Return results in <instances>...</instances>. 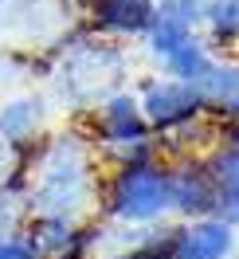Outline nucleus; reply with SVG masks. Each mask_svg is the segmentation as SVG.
Wrapping results in <instances>:
<instances>
[{
  "instance_id": "nucleus-1",
  "label": "nucleus",
  "mask_w": 239,
  "mask_h": 259,
  "mask_svg": "<svg viewBox=\"0 0 239 259\" xmlns=\"http://www.w3.org/2000/svg\"><path fill=\"white\" fill-rule=\"evenodd\" d=\"M20 173H32V208L39 216L55 220H75L90 193V173H86V153L82 146L63 134L47 146L35 149V161Z\"/></svg>"
},
{
  "instance_id": "nucleus-2",
  "label": "nucleus",
  "mask_w": 239,
  "mask_h": 259,
  "mask_svg": "<svg viewBox=\"0 0 239 259\" xmlns=\"http://www.w3.org/2000/svg\"><path fill=\"white\" fill-rule=\"evenodd\" d=\"M173 204V181L169 169L145 161V165H126L110 185V208L122 220H153Z\"/></svg>"
},
{
  "instance_id": "nucleus-3",
  "label": "nucleus",
  "mask_w": 239,
  "mask_h": 259,
  "mask_svg": "<svg viewBox=\"0 0 239 259\" xmlns=\"http://www.w3.org/2000/svg\"><path fill=\"white\" fill-rule=\"evenodd\" d=\"M145 118L153 122V126L169 130V126H180V122H188L192 114L200 110V95L184 87V82H157V87H149L145 91Z\"/></svg>"
},
{
  "instance_id": "nucleus-4",
  "label": "nucleus",
  "mask_w": 239,
  "mask_h": 259,
  "mask_svg": "<svg viewBox=\"0 0 239 259\" xmlns=\"http://www.w3.org/2000/svg\"><path fill=\"white\" fill-rule=\"evenodd\" d=\"M173 181V204L188 216H204V212H216V181L208 169H176L169 173Z\"/></svg>"
},
{
  "instance_id": "nucleus-5",
  "label": "nucleus",
  "mask_w": 239,
  "mask_h": 259,
  "mask_svg": "<svg viewBox=\"0 0 239 259\" xmlns=\"http://www.w3.org/2000/svg\"><path fill=\"white\" fill-rule=\"evenodd\" d=\"M102 134H106V142L114 146H137L145 142V118L137 110V102L126 95H118L106 102V110H102Z\"/></svg>"
},
{
  "instance_id": "nucleus-6",
  "label": "nucleus",
  "mask_w": 239,
  "mask_h": 259,
  "mask_svg": "<svg viewBox=\"0 0 239 259\" xmlns=\"http://www.w3.org/2000/svg\"><path fill=\"white\" fill-rule=\"evenodd\" d=\"M208 173L216 181V212H220V220L223 224L239 220V142H231L223 149Z\"/></svg>"
},
{
  "instance_id": "nucleus-7",
  "label": "nucleus",
  "mask_w": 239,
  "mask_h": 259,
  "mask_svg": "<svg viewBox=\"0 0 239 259\" xmlns=\"http://www.w3.org/2000/svg\"><path fill=\"white\" fill-rule=\"evenodd\" d=\"M94 16L114 32H141L153 24V0H94Z\"/></svg>"
},
{
  "instance_id": "nucleus-8",
  "label": "nucleus",
  "mask_w": 239,
  "mask_h": 259,
  "mask_svg": "<svg viewBox=\"0 0 239 259\" xmlns=\"http://www.w3.org/2000/svg\"><path fill=\"white\" fill-rule=\"evenodd\" d=\"M39 118H43L39 102L20 98V102H12V106L0 110V138H4L8 146H32L35 130H39Z\"/></svg>"
},
{
  "instance_id": "nucleus-9",
  "label": "nucleus",
  "mask_w": 239,
  "mask_h": 259,
  "mask_svg": "<svg viewBox=\"0 0 239 259\" xmlns=\"http://www.w3.org/2000/svg\"><path fill=\"white\" fill-rule=\"evenodd\" d=\"M200 95L212 98V102H239V67H208L204 75H200Z\"/></svg>"
},
{
  "instance_id": "nucleus-10",
  "label": "nucleus",
  "mask_w": 239,
  "mask_h": 259,
  "mask_svg": "<svg viewBox=\"0 0 239 259\" xmlns=\"http://www.w3.org/2000/svg\"><path fill=\"white\" fill-rule=\"evenodd\" d=\"M169 67H173L176 75H180V79H188V82H200V75H204L208 67V55H204V48H200V44H196V39H188V44H184V48L176 51V55H169Z\"/></svg>"
},
{
  "instance_id": "nucleus-11",
  "label": "nucleus",
  "mask_w": 239,
  "mask_h": 259,
  "mask_svg": "<svg viewBox=\"0 0 239 259\" xmlns=\"http://www.w3.org/2000/svg\"><path fill=\"white\" fill-rule=\"evenodd\" d=\"M208 20L220 39H239V0H216L208 8Z\"/></svg>"
},
{
  "instance_id": "nucleus-12",
  "label": "nucleus",
  "mask_w": 239,
  "mask_h": 259,
  "mask_svg": "<svg viewBox=\"0 0 239 259\" xmlns=\"http://www.w3.org/2000/svg\"><path fill=\"white\" fill-rule=\"evenodd\" d=\"M184 44H188V28H184V24H176V20H165V16H161V24L153 28V48L169 59V55H176Z\"/></svg>"
},
{
  "instance_id": "nucleus-13",
  "label": "nucleus",
  "mask_w": 239,
  "mask_h": 259,
  "mask_svg": "<svg viewBox=\"0 0 239 259\" xmlns=\"http://www.w3.org/2000/svg\"><path fill=\"white\" fill-rule=\"evenodd\" d=\"M20 216H24L20 193L12 189V185H0V236H8V232L20 224Z\"/></svg>"
},
{
  "instance_id": "nucleus-14",
  "label": "nucleus",
  "mask_w": 239,
  "mask_h": 259,
  "mask_svg": "<svg viewBox=\"0 0 239 259\" xmlns=\"http://www.w3.org/2000/svg\"><path fill=\"white\" fill-rule=\"evenodd\" d=\"M0 259H39L28 236H0Z\"/></svg>"
},
{
  "instance_id": "nucleus-15",
  "label": "nucleus",
  "mask_w": 239,
  "mask_h": 259,
  "mask_svg": "<svg viewBox=\"0 0 239 259\" xmlns=\"http://www.w3.org/2000/svg\"><path fill=\"white\" fill-rule=\"evenodd\" d=\"M161 16H165V20H176V24H184V28H188V20L200 16V8H196V0H161Z\"/></svg>"
},
{
  "instance_id": "nucleus-16",
  "label": "nucleus",
  "mask_w": 239,
  "mask_h": 259,
  "mask_svg": "<svg viewBox=\"0 0 239 259\" xmlns=\"http://www.w3.org/2000/svg\"><path fill=\"white\" fill-rule=\"evenodd\" d=\"M12 153H16V146H8V142L0 138V185H8V181H12V169L20 173V165L12 161Z\"/></svg>"
}]
</instances>
